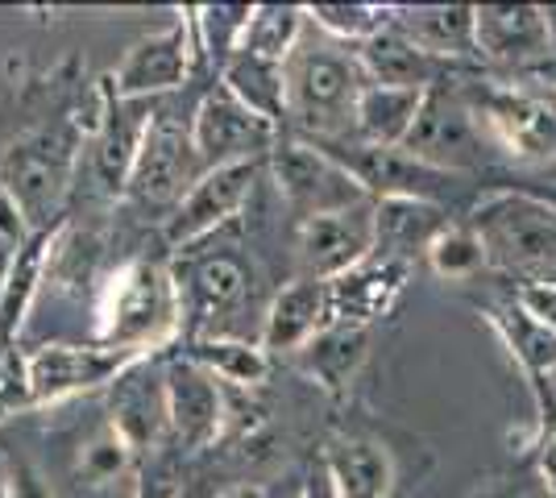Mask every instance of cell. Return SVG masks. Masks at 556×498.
I'll use <instances>...</instances> for the list:
<instances>
[{"label":"cell","instance_id":"74e56055","mask_svg":"<svg viewBox=\"0 0 556 498\" xmlns=\"http://www.w3.org/2000/svg\"><path fill=\"white\" fill-rule=\"evenodd\" d=\"M515 304L528 311L532 320H540L548 332H556V283H528L515 286Z\"/></svg>","mask_w":556,"mask_h":498},{"label":"cell","instance_id":"f35d334b","mask_svg":"<svg viewBox=\"0 0 556 498\" xmlns=\"http://www.w3.org/2000/svg\"><path fill=\"white\" fill-rule=\"evenodd\" d=\"M134 498H184V490H179V477L170 474L166 465H150L146 474H138Z\"/></svg>","mask_w":556,"mask_h":498},{"label":"cell","instance_id":"ffe728a7","mask_svg":"<svg viewBox=\"0 0 556 498\" xmlns=\"http://www.w3.org/2000/svg\"><path fill=\"white\" fill-rule=\"evenodd\" d=\"M109 424L134 445L138 457L154 452L170 436V411H166V370H154V357L129 366L109 386Z\"/></svg>","mask_w":556,"mask_h":498},{"label":"cell","instance_id":"4fadbf2b","mask_svg":"<svg viewBox=\"0 0 556 498\" xmlns=\"http://www.w3.org/2000/svg\"><path fill=\"white\" fill-rule=\"evenodd\" d=\"M278 138H282V129L275 120L257 117L254 108H245L220 84L200 95V104L191 108V142H195L204 170L237 163H266Z\"/></svg>","mask_w":556,"mask_h":498},{"label":"cell","instance_id":"ab89813d","mask_svg":"<svg viewBox=\"0 0 556 498\" xmlns=\"http://www.w3.org/2000/svg\"><path fill=\"white\" fill-rule=\"evenodd\" d=\"M295 498H337L332 495V477H328L325 461H316V465H312V474L303 477V486H300V495Z\"/></svg>","mask_w":556,"mask_h":498},{"label":"cell","instance_id":"9c48e42d","mask_svg":"<svg viewBox=\"0 0 556 498\" xmlns=\"http://www.w3.org/2000/svg\"><path fill=\"white\" fill-rule=\"evenodd\" d=\"M328 150L337 163L345 166L349 175L366 188L374 204L378 200H424V204H441L448 208L453 195L469 183V179H457V175H444L437 166L419 163L416 154H407L403 145H366V142H337V145H320Z\"/></svg>","mask_w":556,"mask_h":498},{"label":"cell","instance_id":"603a6c76","mask_svg":"<svg viewBox=\"0 0 556 498\" xmlns=\"http://www.w3.org/2000/svg\"><path fill=\"white\" fill-rule=\"evenodd\" d=\"M320 461L332 477L337 498H391L399 477L391 449L374 436H332Z\"/></svg>","mask_w":556,"mask_h":498},{"label":"cell","instance_id":"2e32d148","mask_svg":"<svg viewBox=\"0 0 556 498\" xmlns=\"http://www.w3.org/2000/svg\"><path fill=\"white\" fill-rule=\"evenodd\" d=\"M138 361H146V354H129L113 345H42L25 361V399L63 404L79 391L113 386Z\"/></svg>","mask_w":556,"mask_h":498},{"label":"cell","instance_id":"5bb4252c","mask_svg":"<svg viewBox=\"0 0 556 498\" xmlns=\"http://www.w3.org/2000/svg\"><path fill=\"white\" fill-rule=\"evenodd\" d=\"M378 245V204L366 200L345 213L312 216L295 225V279H316V283H337L349 270L374 258Z\"/></svg>","mask_w":556,"mask_h":498},{"label":"cell","instance_id":"8fae6325","mask_svg":"<svg viewBox=\"0 0 556 498\" xmlns=\"http://www.w3.org/2000/svg\"><path fill=\"white\" fill-rule=\"evenodd\" d=\"M200 175L204 166L191 142V113L184 117L170 100H159L125 195L138 204H179L200 183Z\"/></svg>","mask_w":556,"mask_h":498},{"label":"cell","instance_id":"277c9868","mask_svg":"<svg viewBox=\"0 0 556 498\" xmlns=\"http://www.w3.org/2000/svg\"><path fill=\"white\" fill-rule=\"evenodd\" d=\"M465 220L486 245L490 270L515 286L556 283V208L523 188L486 191Z\"/></svg>","mask_w":556,"mask_h":498},{"label":"cell","instance_id":"3957f363","mask_svg":"<svg viewBox=\"0 0 556 498\" xmlns=\"http://www.w3.org/2000/svg\"><path fill=\"white\" fill-rule=\"evenodd\" d=\"M184 332L175 270L159 258L125 261L96 299V336L100 345L154 357Z\"/></svg>","mask_w":556,"mask_h":498},{"label":"cell","instance_id":"52a82bcc","mask_svg":"<svg viewBox=\"0 0 556 498\" xmlns=\"http://www.w3.org/2000/svg\"><path fill=\"white\" fill-rule=\"evenodd\" d=\"M478 72L532 79L556 67L553 9L540 4H478Z\"/></svg>","mask_w":556,"mask_h":498},{"label":"cell","instance_id":"484cf974","mask_svg":"<svg viewBox=\"0 0 556 498\" xmlns=\"http://www.w3.org/2000/svg\"><path fill=\"white\" fill-rule=\"evenodd\" d=\"M370 357V329L357 324H328L316 341H307L295 361L312 382H320L328 395H345L357 370Z\"/></svg>","mask_w":556,"mask_h":498},{"label":"cell","instance_id":"cb8c5ba5","mask_svg":"<svg viewBox=\"0 0 556 498\" xmlns=\"http://www.w3.org/2000/svg\"><path fill=\"white\" fill-rule=\"evenodd\" d=\"M357 59H362V72L370 84L378 88H403V92H428V88H437L441 79L448 75H457L453 67H444L437 59H428L416 42H407L399 29H387L382 34H374L370 42H362L357 47Z\"/></svg>","mask_w":556,"mask_h":498},{"label":"cell","instance_id":"ac0fdd59","mask_svg":"<svg viewBox=\"0 0 556 498\" xmlns=\"http://www.w3.org/2000/svg\"><path fill=\"white\" fill-rule=\"evenodd\" d=\"M166 411H170V436L184 452L208 449L225 436L229 424V395L208 370L191 357L166 361Z\"/></svg>","mask_w":556,"mask_h":498},{"label":"cell","instance_id":"7a4b0ae2","mask_svg":"<svg viewBox=\"0 0 556 498\" xmlns=\"http://www.w3.org/2000/svg\"><path fill=\"white\" fill-rule=\"evenodd\" d=\"M462 88L494 142L503 166H523L532 175L556 179V84L544 75L498 79L486 72H465Z\"/></svg>","mask_w":556,"mask_h":498},{"label":"cell","instance_id":"83f0119b","mask_svg":"<svg viewBox=\"0 0 556 498\" xmlns=\"http://www.w3.org/2000/svg\"><path fill=\"white\" fill-rule=\"evenodd\" d=\"M486 324L498 332V341L507 345V354L532 374V379H548L556 370V332H548L540 320H532L528 311L510 299H498V304H486L482 308Z\"/></svg>","mask_w":556,"mask_h":498},{"label":"cell","instance_id":"8992f818","mask_svg":"<svg viewBox=\"0 0 556 498\" xmlns=\"http://www.w3.org/2000/svg\"><path fill=\"white\" fill-rule=\"evenodd\" d=\"M462 75L465 72L448 75L437 88H428L424 108H419L416 117V129L403 142V150L416 154L419 163L444 170V175L478 179L490 166H503V158H498V150L486 138L482 120H478L469 95H465Z\"/></svg>","mask_w":556,"mask_h":498},{"label":"cell","instance_id":"7bdbcfd3","mask_svg":"<svg viewBox=\"0 0 556 498\" xmlns=\"http://www.w3.org/2000/svg\"><path fill=\"white\" fill-rule=\"evenodd\" d=\"M523 191H532V195H540L544 204H553L556 208V179H540V183H519Z\"/></svg>","mask_w":556,"mask_h":498},{"label":"cell","instance_id":"d6986e66","mask_svg":"<svg viewBox=\"0 0 556 498\" xmlns=\"http://www.w3.org/2000/svg\"><path fill=\"white\" fill-rule=\"evenodd\" d=\"M478 4H391V29L453 72H478Z\"/></svg>","mask_w":556,"mask_h":498},{"label":"cell","instance_id":"b9f144b4","mask_svg":"<svg viewBox=\"0 0 556 498\" xmlns=\"http://www.w3.org/2000/svg\"><path fill=\"white\" fill-rule=\"evenodd\" d=\"M212 498H270V490L257 486V482H237V486H225L220 495H212Z\"/></svg>","mask_w":556,"mask_h":498},{"label":"cell","instance_id":"f6af8a7d","mask_svg":"<svg viewBox=\"0 0 556 498\" xmlns=\"http://www.w3.org/2000/svg\"><path fill=\"white\" fill-rule=\"evenodd\" d=\"M548 79H553V84H556V67H553V75H548Z\"/></svg>","mask_w":556,"mask_h":498},{"label":"cell","instance_id":"6da1fadb","mask_svg":"<svg viewBox=\"0 0 556 498\" xmlns=\"http://www.w3.org/2000/svg\"><path fill=\"white\" fill-rule=\"evenodd\" d=\"M287 79V138L312 145L353 142L357 133V104L370 79L362 72L357 47L328 38L307 17V29L282 63Z\"/></svg>","mask_w":556,"mask_h":498},{"label":"cell","instance_id":"d4e9b609","mask_svg":"<svg viewBox=\"0 0 556 498\" xmlns=\"http://www.w3.org/2000/svg\"><path fill=\"white\" fill-rule=\"evenodd\" d=\"M448 208L424 204V200H378V245L374 258L416 266L428 245L448 229Z\"/></svg>","mask_w":556,"mask_h":498},{"label":"cell","instance_id":"836d02e7","mask_svg":"<svg viewBox=\"0 0 556 498\" xmlns=\"http://www.w3.org/2000/svg\"><path fill=\"white\" fill-rule=\"evenodd\" d=\"M307 17L316 29H325L328 38L362 47L374 34H382L391 22V4H307Z\"/></svg>","mask_w":556,"mask_h":498},{"label":"cell","instance_id":"7c38bea8","mask_svg":"<svg viewBox=\"0 0 556 498\" xmlns=\"http://www.w3.org/2000/svg\"><path fill=\"white\" fill-rule=\"evenodd\" d=\"M191 258V254H184ZM179 283V308H184V332L187 341H204V336H229V316L250 304L254 295V266L220 250V254H204L184 266V274L175 270Z\"/></svg>","mask_w":556,"mask_h":498},{"label":"cell","instance_id":"8d00e7d4","mask_svg":"<svg viewBox=\"0 0 556 498\" xmlns=\"http://www.w3.org/2000/svg\"><path fill=\"white\" fill-rule=\"evenodd\" d=\"M473 498H556V495L553 486L544 482V474H540V465H532V470H519V474L490 482L486 490H478Z\"/></svg>","mask_w":556,"mask_h":498},{"label":"cell","instance_id":"e0dca14e","mask_svg":"<svg viewBox=\"0 0 556 498\" xmlns=\"http://www.w3.org/2000/svg\"><path fill=\"white\" fill-rule=\"evenodd\" d=\"M154 108H159V100H121L104 79L100 108L92 120V175L109 195H125L129 188V175L138 166Z\"/></svg>","mask_w":556,"mask_h":498},{"label":"cell","instance_id":"d590c367","mask_svg":"<svg viewBox=\"0 0 556 498\" xmlns=\"http://www.w3.org/2000/svg\"><path fill=\"white\" fill-rule=\"evenodd\" d=\"M38 241V233L29 229L25 213L9 200V191L0 188V291L9 283V274L17 270V261L25 258V250Z\"/></svg>","mask_w":556,"mask_h":498},{"label":"cell","instance_id":"ee69618b","mask_svg":"<svg viewBox=\"0 0 556 498\" xmlns=\"http://www.w3.org/2000/svg\"><path fill=\"white\" fill-rule=\"evenodd\" d=\"M544 382H548V391H553V399H556V370H553V374H548Z\"/></svg>","mask_w":556,"mask_h":498},{"label":"cell","instance_id":"d6a6232c","mask_svg":"<svg viewBox=\"0 0 556 498\" xmlns=\"http://www.w3.org/2000/svg\"><path fill=\"white\" fill-rule=\"evenodd\" d=\"M50 238H54V233H42V238L25 250V258L17 261V270L9 274V283H4V291H0V341H13V336H17L25 311L34 308L38 291H42V283H47Z\"/></svg>","mask_w":556,"mask_h":498},{"label":"cell","instance_id":"f546056e","mask_svg":"<svg viewBox=\"0 0 556 498\" xmlns=\"http://www.w3.org/2000/svg\"><path fill=\"white\" fill-rule=\"evenodd\" d=\"M428 92H403V88H378L370 84L357 104V142L366 145H403L416 129V117Z\"/></svg>","mask_w":556,"mask_h":498},{"label":"cell","instance_id":"f1b7e54d","mask_svg":"<svg viewBox=\"0 0 556 498\" xmlns=\"http://www.w3.org/2000/svg\"><path fill=\"white\" fill-rule=\"evenodd\" d=\"M187 357L200 361L212 379L232 391H257L266 374H270V361L257 341H241V336H204V341H187Z\"/></svg>","mask_w":556,"mask_h":498},{"label":"cell","instance_id":"bcb514c9","mask_svg":"<svg viewBox=\"0 0 556 498\" xmlns=\"http://www.w3.org/2000/svg\"><path fill=\"white\" fill-rule=\"evenodd\" d=\"M553 25H556V9H553Z\"/></svg>","mask_w":556,"mask_h":498},{"label":"cell","instance_id":"30bf717a","mask_svg":"<svg viewBox=\"0 0 556 498\" xmlns=\"http://www.w3.org/2000/svg\"><path fill=\"white\" fill-rule=\"evenodd\" d=\"M200 54H204L200 17H195V9H187L166 29L129 47L121 67L109 75V88L121 100H163V95L179 92L191 79Z\"/></svg>","mask_w":556,"mask_h":498},{"label":"cell","instance_id":"4dcf8cb0","mask_svg":"<svg viewBox=\"0 0 556 498\" xmlns=\"http://www.w3.org/2000/svg\"><path fill=\"white\" fill-rule=\"evenodd\" d=\"M424 261H428V270H432L441 283H473V279H482L490 270L486 245H482V238L473 233V225H469L465 216L453 220L441 238L428 245Z\"/></svg>","mask_w":556,"mask_h":498},{"label":"cell","instance_id":"ba28073f","mask_svg":"<svg viewBox=\"0 0 556 498\" xmlns=\"http://www.w3.org/2000/svg\"><path fill=\"white\" fill-rule=\"evenodd\" d=\"M266 170H270V179H275L282 204L295 216V225L312 220V216L345 213V208H357V204L370 200L366 188H362L328 150H320V145H312V142H300V138H287V133H282L278 145L270 150Z\"/></svg>","mask_w":556,"mask_h":498},{"label":"cell","instance_id":"7402d4cb","mask_svg":"<svg viewBox=\"0 0 556 498\" xmlns=\"http://www.w3.org/2000/svg\"><path fill=\"white\" fill-rule=\"evenodd\" d=\"M407 279H412V266L382 258L362 261L357 270H349L345 279L328 283V291H332V324L370 329L374 320L387 316L394 308V299L407 291Z\"/></svg>","mask_w":556,"mask_h":498},{"label":"cell","instance_id":"e575fe53","mask_svg":"<svg viewBox=\"0 0 556 498\" xmlns=\"http://www.w3.org/2000/svg\"><path fill=\"white\" fill-rule=\"evenodd\" d=\"M138 461L141 457L134 452V445H129L113 424H104L92 440L79 449V474H84V482H92V486H109V482L129 474Z\"/></svg>","mask_w":556,"mask_h":498},{"label":"cell","instance_id":"1f68e13d","mask_svg":"<svg viewBox=\"0 0 556 498\" xmlns=\"http://www.w3.org/2000/svg\"><path fill=\"white\" fill-rule=\"evenodd\" d=\"M303 29H307V9H300V4H254L237 50H250V54H262V59L287 63V54L295 50Z\"/></svg>","mask_w":556,"mask_h":498},{"label":"cell","instance_id":"4316f807","mask_svg":"<svg viewBox=\"0 0 556 498\" xmlns=\"http://www.w3.org/2000/svg\"><path fill=\"white\" fill-rule=\"evenodd\" d=\"M220 88H229L245 108H254L257 117L275 120L282 129L287 120V79H282V63L262 59L250 50H232L229 63L220 67Z\"/></svg>","mask_w":556,"mask_h":498},{"label":"cell","instance_id":"44dd1931","mask_svg":"<svg viewBox=\"0 0 556 498\" xmlns=\"http://www.w3.org/2000/svg\"><path fill=\"white\" fill-rule=\"evenodd\" d=\"M328 324H332V291H328V283L291 279L287 286H278L275 299L266 304L257 345L270 357H295Z\"/></svg>","mask_w":556,"mask_h":498},{"label":"cell","instance_id":"5b68a950","mask_svg":"<svg viewBox=\"0 0 556 498\" xmlns=\"http://www.w3.org/2000/svg\"><path fill=\"white\" fill-rule=\"evenodd\" d=\"M79 145L84 133L75 120H50L9 142V150L0 154V188L9 191V200L22 208L38 238L54 233L50 225L59 220L71 195Z\"/></svg>","mask_w":556,"mask_h":498},{"label":"cell","instance_id":"9a60e30c","mask_svg":"<svg viewBox=\"0 0 556 498\" xmlns=\"http://www.w3.org/2000/svg\"><path fill=\"white\" fill-rule=\"evenodd\" d=\"M262 170H266V163H237V166L204 170L200 183L187 191L184 200L170 208V216H166V229H163L166 245L187 254V250H195L204 238L220 233L250 204Z\"/></svg>","mask_w":556,"mask_h":498},{"label":"cell","instance_id":"60d3db41","mask_svg":"<svg viewBox=\"0 0 556 498\" xmlns=\"http://www.w3.org/2000/svg\"><path fill=\"white\" fill-rule=\"evenodd\" d=\"M540 474H544V482L553 486V495H556V432H544V445H540Z\"/></svg>","mask_w":556,"mask_h":498}]
</instances>
